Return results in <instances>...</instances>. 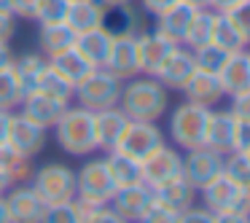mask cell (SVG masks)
Instances as JSON below:
<instances>
[{"label":"cell","instance_id":"1","mask_svg":"<svg viewBox=\"0 0 250 223\" xmlns=\"http://www.w3.org/2000/svg\"><path fill=\"white\" fill-rule=\"evenodd\" d=\"M119 108L132 121H159L169 110V89L153 76H135L121 86Z\"/></svg>","mask_w":250,"mask_h":223},{"label":"cell","instance_id":"2","mask_svg":"<svg viewBox=\"0 0 250 223\" xmlns=\"http://www.w3.org/2000/svg\"><path fill=\"white\" fill-rule=\"evenodd\" d=\"M57 145L70 156H89L97 151V137H94V113L81 105H67L60 121L54 124Z\"/></svg>","mask_w":250,"mask_h":223},{"label":"cell","instance_id":"3","mask_svg":"<svg viewBox=\"0 0 250 223\" xmlns=\"http://www.w3.org/2000/svg\"><path fill=\"white\" fill-rule=\"evenodd\" d=\"M210 113L212 108L196 102H180L178 108H172L169 113V140L175 142L178 151H191V148H202L205 145V135H207V124H210Z\"/></svg>","mask_w":250,"mask_h":223},{"label":"cell","instance_id":"4","mask_svg":"<svg viewBox=\"0 0 250 223\" xmlns=\"http://www.w3.org/2000/svg\"><path fill=\"white\" fill-rule=\"evenodd\" d=\"M121 86H124V81L116 78L110 70H105V67H94L83 81L76 83V89H73V100H76L81 108L97 113V110H105V108L119 105Z\"/></svg>","mask_w":250,"mask_h":223},{"label":"cell","instance_id":"5","mask_svg":"<svg viewBox=\"0 0 250 223\" xmlns=\"http://www.w3.org/2000/svg\"><path fill=\"white\" fill-rule=\"evenodd\" d=\"M116 188L119 185L113 183V175H110L105 159H89L76 172V196L89 202V204H97V207L110 204Z\"/></svg>","mask_w":250,"mask_h":223},{"label":"cell","instance_id":"6","mask_svg":"<svg viewBox=\"0 0 250 223\" xmlns=\"http://www.w3.org/2000/svg\"><path fill=\"white\" fill-rule=\"evenodd\" d=\"M30 185L43 196L46 204L70 202L76 199V169H70L67 164H60V162L43 164L33 172Z\"/></svg>","mask_w":250,"mask_h":223},{"label":"cell","instance_id":"7","mask_svg":"<svg viewBox=\"0 0 250 223\" xmlns=\"http://www.w3.org/2000/svg\"><path fill=\"white\" fill-rule=\"evenodd\" d=\"M202 196V204L207 207L210 212H218V210H239L245 215H250V191L239 188L237 183L226 178V175H218L215 180L205 185L199 191Z\"/></svg>","mask_w":250,"mask_h":223},{"label":"cell","instance_id":"8","mask_svg":"<svg viewBox=\"0 0 250 223\" xmlns=\"http://www.w3.org/2000/svg\"><path fill=\"white\" fill-rule=\"evenodd\" d=\"M180 167H183V153H178L175 145H167L162 142L159 148H153L146 159H140V178L146 185H159L164 180H172L180 175Z\"/></svg>","mask_w":250,"mask_h":223},{"label":"cell","instance_id":"9","mask_svg":"<svg viewBox=\"0 0 250 223\" xmlns=\"http://www.w3.org/2000/svg\"><path fill=\"white\" fill-rule=\"evenodd\" d=\"M221 172H223V156L221 153L210 151L207 145L183 151V167H180V175H183L196 191H202Z\"/></svg>","mask_w":250,"mask_h":223},{"label":"cell","instance_id":"10","mask_svg":"<svg viewBox=\"0 0 250 223\" xmlns=\"http://www.w3.org/2000/svg\"><path fill=\"white\" fill-rule=\"evenodd\" d=\"M6 207L11 223H41L46 215V202L30 183H17L6 191Z\"/></svg>","mask_w":250,"mask_h":223},{"label":"cell","instance_id":"11","mask_svg":"<svg viewBox=\"0 0 250 223\" xmlns=\"http://www.w3.org/2000/svg\"><path fill=\"white\" fill-rule=\"evenodd\" d=\"M46 142H49V129L24 119L22 113L11 116V126H8V137H6L8 148H14L17 153H22L27 159H35L38 153H43Z\"/></svg>","mask_w":250,"mask_h":223},{"label":"cell","instance_id":"12","mask_svg":"<svg viewBox=\"0 0 250 223\" xmlns=\"http://www.w3.org/2000/svg\"><path fill=\"white\" fill-rule=\"evenodd\" d=\"M162 142H167V140H164V132L159 129L156 121H129V126L121 135L116 151H121V153H126V156L140 162V159H146Z\"/></svg>","mask_w":250,"mask_h":223},{"label":"cell","instance_id":"13","mask_svg":"<svg viewBox=\"0 0 250 223\" xmlns=\"http://www.w3.org/2000/svg\"><path fill=\"white\" fill-rule=\"evenodd\" d=\"M194 73H196L194 51H191L188 46L180 43V46H172V51L164 57V62L159 65V70H156L153 78H159L169 92H180V89L188 83V78L194 76Z\"/></svg>","mask_w":250,"mask_h":223},{"label":"cell","instance_id":"14","mask_svg":"<svg viewBox=\"0 0 250 223\" xmlns=\"http://www.w3.org/2000/svg\"><path fill=\"white\" fill-rule=\"evenodd\" d=\"M151 202H153L151 185H146L140 180V183H132V185H119L113 199H110V207H113L126 223H140V218L146 215Z\"/></svg>","mask_w":250,"mask_h":223},{"label":"cell","instance_id":"15","mask_svg":"<svg viewBox=\"0 0 250 223\" xmlns=\"http://www.w3.org/2000/svg\"><path fill=\"white\" fill-rule=\"evenodd\" d=\"M103 27L108 30L113 38H124V35H140L146 30V11L135 6L132 0L126 3H116V6H105Z\"/></svg>","mask_w":250,"mask_h":223},{"label":"cell","instance_id":"16","mask_svg":"<svg viewBox=\"0 0 250 223\" xmlns=\"http://www.w3.org/2000/svg\"><path fill=\"white\" fill-rule=\"evenodd\" d=\"M105 70H110L116 78H121V81L143 76L140 73V51H137V35L113 38L108 62H105Z\"/></svg>","mask_w":250,"mask_h":223},{"label":"cell","instance_id":"17","mask_svg":"<svg viewBox=\"0 0 250 223\" xmlns=\"http://www.w3.org/2000/svg\"><path fill=\"white\" fill-rule=\"evenodd\" d=\"M129 121L132 119L119 108V105L105 108V110H97V113H94V137H97V151H105V153L116 151V145H119L121 135L126 132Z\"/></svg>","mask_w":250,"mask_h":223},{"label":"cell","instance_id":"18","mask_svg":"<svg viewBox=\"0 0 250 223\" xmlns=\"http://www.w3.org/2000/svg\"><path fill=\"white\" fill-rule=\"evenodd\" d=\"M65 108H67V102H62V100H54L43 92H33L22 100L19 113H22L24 119L35 121L38 126H43V129H54V124L60 121V116L65 113Z\"/></svg>","mask_w":250,"mask_h":223},{"label":"cell","instance_id":"19","mask_svg":"<svg viewBox=\"0 0 250 223\" xmlns=\"http://www.w3.org/2000/svg\"><path fill=\"white\" fill-rule=\"evenodd\" d=\"M218 81H221L226 97L248 92L250 89V54H248V49L234 51V54L226 57L221 73H218Z\"/></svg>","mask_w":250,"mask_h":223},{"label":"cell","instance_id":"20","mask_svg":"<svg viewBox=\"0 0 250 223\" xmlns=\"http://www.w3.org/2000/svg\"><path fill=\"white\" fill-rule=\"evenodd\" d=\"M234 137H237V119L231 116V110H215L210 113V124H207V135H205V145L210 151L226 153L234 151Z\"/></svg>","mask_w":250,"mask_h":223},{"label":"cell","instance_id":"21","mask_svg":"<svg viewBox=\"0 0 250 223\" xmlns=\"http://www.w3.org/2000/svg\"><path fill=\"white\" fill-rule=\"evenodd\" d=\"M151 191H153V202H159V204L169 207V210H175V212L188 210L191 204H196V196H199V191H196L183 175H178V178H172V180H164V183L153 185Z\"/></svg>","mask_w":250,"mask_h":223},{"label":"cell","instance_id":"22","mask_svg":"<svg viewBox=\"0 0 250 223\" xmlns=\"http://www.w3.org/2000/svg\"><path fill=\"white\" fill-rule=\"evenodd\" d=\"M175 43H169L162 33L156 30H143L137 35V51H140V73L143 76H156L159 65L164 62V57L172 51Z\"/></svg>","mask_w":250,"mask_h":223},{"label":"cell","instance_id":"23","mask_svg":"<svg viewBox=\"0 0 250 223\" xmlns=\"http://www.w3.org/2000/svg\"><path fill=\"white\" fill-rule=\"evenodd\" d=\"M194 11H196V8H191V6H186V3H180V0H178L175 6H169L167 11H162L156 17L153 30H156V33H162L169 43L180 46L186 41L188 24H191V19H194Z\"/></svg>","mask_w":250,"mask_h":223},{"label":"cell","instance_id":"24","mask_svg":"<svg viewBox=\"0 0 250 223\" xmlns=\"http://www.w3.org/2000/svg\"><path fill=\"white\" fill-rule=\"evenodd\" d=\"M110 46H113V35L105 27H94V30H86V33H78L73 49H76L92 67H105Z\"/></svg>","mask_w":250,"mask_h":223},{"label":"cell","instance_id":"25","mask_svg":"<svg viewBox=\"0 0 250 223\" xmlns=\"http://www.w3.org/2000/svg\"><path fill=\"white\" fill-rule=\"evenodd\" d=\"M180 92L186 94L188 102L205 105V108H218L221 100L226 97V94H223L221 81H218V76H212V73H202V70H196Z\"/></svg>","mask_w":250,"mask_h":223},{"label":"cell","instance_id":"26","mask_svg":"<svg viewBox=\"0 0 250 223\" xmlns=\"http://www.w3.org/2000/svg\"><path fill=\"white\" fill-rule=\"evenodd\" d=\"M103 17H105V3H100V0H83V3H70L65 24L78 35V33H86V30L103 27Z\"/></svg>","mask_w":250,"mask_h":223},{"label":"cell","instance_id":"27","mask_svg":"<svg viewBox=\"0 0 250 223\" xmlns=\"http://www.w3.org/2000/svg\"><path fill=\"white\" fill-rule=\"evenodd\" d=\"M76 46V33L67 27L65 22H57V24H41V33H38V49L46 60L62 54V51L73 49Z\"/></svg>","mask_w":250,"mask_h":223},{"label":"cell","instance_id":"28","mask_svg":"<svg viewBox=\"0 0 250 223\" xmlns=\"http://www.w3.org/2000/svg\"><path fill=\"white\" fill-rule=\"evenodd\" d=\"M46 67V57L41 51H27L22 57H14V76H17L19 86H22V94H33L38 89V78H41V70Z\"/></svg>","mask_w":250,"mask_h":223},{"label":"cell","instance_id":"29","mask_svg":"<svg viewBox=\"0 0 250 223\" xmlns=\"http://www.w3.org/2000/svg\"><path fill=\"white\" fill-rule=\"evenodd\" d=\"M0 172H6V178L11 180V185L30 183V178H33V172H35V164H33V159L22 156V153H17L14 148H8L6 142H3V145H0Z\"/></svg>","mask_w":250,"mask_h":223},{"label":"cell","instance_id":"30","mask_svg":"<svg viewBox=\"0 0 250 223\" xmlns=\"http://www.w3.org/2000/svg\"><path fill=\"white\" fill-rule=\"evenodd\" d=\"M49 65L54 67V70L60 73V76H65L67 81L73 83V86H76L78 81H83V78H86L89 73L94 70V67L89 65V62L83 60V57L78 54L76 49H67V51H62V54L51 57V60H49Z\"/></svg>","mask_w":250,"mask_h":223},{"label":"cell","instance_id":"31","mask_svg":"<svg viewBox=\"0 0 250 223\" xmlns=\"http://www.w3.org/2000/svg\"><path fill=\"white\" fill-rule=\"evenodd\" d=\"M105 164H108L110 175H113V183L116 185H132V183H140V162L121 151H108L105 156Z\"/></svg>","mask_w":250,"mask_h":223},{"label":"cell","instance_id":"32","mask_svg":"<svg viewBox=\"0 0 250 223\" xmlns=\"http://www.w3.org/2000/svg\"><path fill=\"white\" fill-rule=\"evenodd\" d=\"M212 24H215V11L212 8H196L183 46H188L191 51L199 49V46H207L212 41Z\"/></svg>","mask_w":250,"mask_h":223},{"label":"cell","instance_id":"33","mask_svg":"<svg viewBox=\"0 0 250 223\" xmlns=\"http://www.w3.org/2000/svg\"><path fill=\"white\" fill-rule=\"evenodd\" d=\"M210 43H215L218 49H223L226 54L248 49V43H245L242 35L237 33V27H234L226 19V14H221V11H215V24H212V41Z\"/></svg>","mask_w":250,"mask_h":223},{"label":"cell","instance_id":"34","mask_svg":"<svg viewBox=\"0 0 250 223\" xmlns=\"http://www.w3.org/2000/svg\"><path fill=\"white\" fill-rule=\"evenodd\" d=\"M73 83L67 81L65 76H60V73L54 70V67L49 65V60H46V67L41 70V78H38V89L35 92H43V94H49V97H54V100H62V102H67L70 105V100H73Z\"/></svg>","mask_w":250,"mask_h":223},{"label":"cell","instance_id":"35","mask_svg":"<svg viewBox=\"0 0 250 223\" xmlns=\"http://www.w3.org/2000/svg\"><path fill=\"white\" fill-rule=\"evenodd\" d=\"M223 175L239 188L250 191V159L242 151H231L223 156Z\"/></svg>","mask_w":250,"mask_h":223},{"label":"cell","instance_id":"36","mask_svg":"<svg viewBox=\"0 0 250 223\" xmlns=\"http://www.w3.org/2000/svg\"><path fill=\"white\" fill-rule=\"evenodd\" d=\"M24 94H22V86H19L14 70H0V110H17L22 105Z\"/></svg>","mask_w":250,"mask_h":223},{"label":"cell","instance_id":"37","mask_svg":"<svg viewBox=\"0 0 250 223\" xmlns=\"http://www.w3.org/2000/svg\"><path fill=\"white\" fill-rule=\"evenodd\" d=\"M226 51L218 49L215 43H207V46H199V49H194V60H196V70L202 73H212V76H218L223 67V62H226Z\"/></svg>","mask_w":250,"mask_h":223},{"label":"cell","instance_id":"38","mask_svg":"<svg viewBox=\"0 0 250 223\" xmlns=\"http://www.w3.org/2000/svg\"><path fill=\"white\" fill-rule=\"evenodd\" d=\"M67 8H70V0H38V8H35V22H38V24L65 22Z\"/></svg>","mask_w":250,"mask_h":223},{"label":"cell","instance_id":"39","mask_svg":"<svg viewBox=\"0 0 250 223\" xmlns=\"http://www.w3.org/2000/svg\"><path fill=\"white\" fill-rule=\"evenodd\" d=\"M41 223H83V218L76 207V199H70V202H60V204H49Z\"/></svg>","mask_w":250,"mask_h":223},{"label":"cell","instance_id":"40","mask_svg":"<svg viewBox=\"0 0 250 223\" xmlns=\"http://www.w3.org/2000/svg\"><path fill=\"white\" fill-rule=\"evenodd\" d=\"M221 14H226V19L237 27L242 41L250 46V0H239L237 6H231L229 11H221Z\"/></svg>","mask_w":250,"mask_h":223},{"label":"cell","instance_id":"41","mask_svg":"<svg viewBox=\"0 0 250 223\" xmlns=\"http://www.w3.org/2000/svg\"><path fill=\"white\" fill-rule=\"evenodd\" d=\"M140 223H178V212L169 210V207L151 202V207L146 210V215L140 218Z\"/></svg>","mask_w":250,"mask_h":223},{"label":"cell","instance_id":"42","mask_svg":"<svg viewBox=\"0 0 250 223\" xmlns=\"http://www.w3.org/2000/svg\"><path fill=\"white\" fill-rule=\"evenodd\" d=\"M178 223H212V212L205 204H191L188 210L178 212Z\"/></svg>","mask_w":250,"mask_h":223},{"label":"cell","instance_id":"43","mask_svg":"<svg viewBox=\"0 0 250 223\" xmlns=\"http://www.w3.org/2000/svg\"><path fill=\"white\" fill-rule=\"evenodd\" d=\"M231 116L237 121H250V89L242 94H234L231 97Z\"/></svg>","mask_w":250,"mask_h":223},{"label":"cell","instance_id":"44","mask_svg":"<svg viewBox=\"0 0 250 223\" xmlns=\"http://www.w3.org/2000/svg\"><path fill=\"white\" fill-rule=\"evenodd\" d=\"M83 223H126V221H124V218H121L110 204H105V207H97V210H94Z\"/></svg>","mask_w":250,"mask_h":223},{"label":"cell","instance_id":"45","mask_svg":"<svg viewBox=\"0 0 250 223\" xmlns=\"http://www.w3.org/2000/svg\"><path fill=\"white\" fill-rule=\"evenodd\" d=\"M8 8L17 19H35L38 0H8Z\"/></svg>","mask_w":250,"mask_h":223},{"label":"cell","instance_id":"46","mask_svg":"<svg viewBox=\"0 0 250 223\" xmlns=\"http://www.w3.org/2000/svg\"><path fill=\"white\" fill-rule=\"evenodd\" d=\"M14 35H17V17L11 11H0V41L8 43Z\"/></svg>","mask_w":250,"mask_h":223},{"label":"cell","instance_id":"47","mask_svg":"<svg viewBox=\"0 0 250 223\" xmlns=\"http://www.w3.org/2000/svg\"><path fill=\"white\" fill-rule=\"evenodd\" d=\"M212 223H250V218L239 210H218L212 212Z\"/></svg>","mask_w":250,"mask_h":223},{"label":"cell","instance_id":"48","mask_svg":"<svg viewBox=\"0 0 250 223\" xmlns=\"http://www.w3.org/2000/svg\"><path fill=\"white\" fill-rule=\"evenodd\" d=\"M178 0H140V8L146 14H151V17H159L162 11H167L169 6H175Z\"/></svg>","mask_w":250,"mask_h":223},{"label":"cell","instance_id":"49","mask_svg":"<svg viewBox=\"0 0 250 223\" xmlns=\"http://www.w3.org/2000/svg\"><path fill=\"white\" fill-rule=\"evenodd\" d=\"M250 145V121H237V137H234V151H245Z\"/></svg>","mask_w":250,"mask_h":223},{"label":"cell","instance_id":"50","mask_svg":"<svg viewBox=\"0 0 250 223\" xmlns=\"http://www.w3.org/2000/svg\"><path fill=\"white\" fill-rule=\"evenodd\" d=\"M11 65H14V51H11V46L0 41V70H8Z\"/></svg>","mask_w":250,"mask_h":223},{"label":"cell","instance_id":"51","mask_svg":"<svg viewBox=\"0 0 250 223\" xmlns=\"http://www.w3.org/2000/svg\"><path fill=\"white\" fill-rule=\"evenodd\" d=\"M11 116H14V110H0V145H3V142H6V137H8Z\"/></svg>","mask_w":250,"mask_h":223},{"label":"cell","instance_id":"52","mask_svg":"<svg viewBox=\"0 0 250 223\" xmlns=\"http://www.w3.org/2000/svg\"><path fill=\"white\" fill-rule=\"evenodd\" d=\"M239 0H210V8L212 11H229L231 6H237Z\"/></svg>","mask_w":250,"mask_h":223},{"label":"cell","instance_id":"53","mask_svg":"<svg viewBox=\"0 0 250 223\" xmlns=\"http://www.w3.org/2000/svg\"><path fill=\"white\" fill-rule=\"evenodd\" d=\"M0 223H11V215H8V207H6V196L0 194Z\"/></svg>","mask_w":250,"mask_h":223},{"label":"cell","instance_id":"54","mask_svg":"<svg viewBox=\"0 0 250 223\" xmlns=\"http://www.w3.org/2000/svg\"><path fill=\"white\" fill-rule=\"evenodd\" d=\"M180 3H186L191 8H210V0H180Z\"/></svg>","mask_w":250,"mask_h":223},{"label":"cell","instance_id":"55","mask_svg":"<svg viewBox=\"0 0 250 223\" xmlns=\"http://www.w3.org/2000/svg\"><path fill=\"white\" fill-rule=\"evenodd\" d=\"M8 188H11V180L6 178V172H0V194H6Z\"/></svg>","mask_w":250,"mask_h":223},{"label":"cell","instance_id":"56","mask_svg":"<svg viewBox=\"0 0 250 223\" xmlns=\"http://www.w3.org/2000/svg\"><path fill=\"white\" fill-rule=\"evenodd\" d=\"M100 3H105V6H116V3H126V0H100Z\"/></svg>","mask_w":250,"mask_h":223},{"label":"cell","instance_id":"57","mask_svg":"<svg viewBox=\"0 0 250 223\" xmlns=\"http://www.w3.org/2000/svg\"><path fill=\"white\" fill-rule=\"evenodd\" d=\"M0 11H11L8 8V0H0Z\"/></svg>","mask_w":250,"mask_h":223},{"label":"cell","instance_id":"58","mask_svg":"<svg viewBox=\"0 0 250 223\" xmlns=\"http://www.w3.org/2000/svg\"><path fill=\"white\" fill-rule=\"evenodd\" d=\"M242 153H248V159H250V145H248V148H245V151H242Z\"/></svg>","mask_w":250,"mask_h":223},{"label":"cell","instance_id":"59","mask_svg":"<svg viewBox=\"0 0 250 223\" xmlns=\"http://www.w3.org/2000/svg\"><path fill=\"white\" fill-rule=\"evenodd\" d=\"M70 3H83V0H70Z\"/></svg>","mask_w":250,"mask_h":223},{"label":"cell","instance_id":"60","mask_svg":"<svg viewBox=\"0 0 250 223\" xmlns=\"http://www.w3.org/2000/svg\"><path fill=\"white\" fill-rule=\"evenodd\" d=\"M248 54H250V51H248Z\"/></svg>","mask_w":250,"mask_h":223},{"label":"cell","instance_id":"61","mask_svg":"<svg viewBox=\"0 0 250 223\" xmlns=\"http://www.w3.org/2000/svg\"><path fill=\"white\" fill-rule=\"evenodd\" d=\"M248 218H250V215H248Z\"/></svg>","mask_w":250,"mask_h":223}]
</instances>
